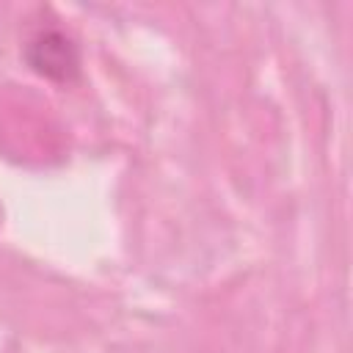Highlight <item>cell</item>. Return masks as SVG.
<instances>
[{"instance_id": "obj_1", "label": "cell", "mask_w": 353, "mask_h": 353, "mask_svg": "<svg viewBox=\"0 0 353 353\" xmlns=\"http://www.w3.org/2000/svg\"><path fill=\"white\" fill-rule=\"evenodd\" d=\"M28 66L55 83H69L80 74V50L61 28H36L22 47Z\"/></svg>"}]
</instances>
